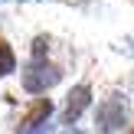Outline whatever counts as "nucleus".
I'll return each mask as SVG.
<instances>
[{
	"label": "nucleus",
	"mask_w": 134,
	"mask_h": 134,
	"mask_svg": "<svg viewBox=\"0 0 134 134\" xmlns=\"http://www.w3.org/2000/svg\"><path fill=\"white\" fill-rule=\"evenodd\" d=\"M95 124L102 134H115L118 128L124 124V102L121 98H105L102 105H98V115H95Z\"/></svg>",
	"instance_id": "nucleus-2"
},
{
	"label": "nucleus",
	"mask_w": 134,
	"mask_h": 134,
	"mask_svg": "<svg viewBox=\"0 0 134 134\" xmlns=\"http://www.w3.org/2000/svg\"><path fill=\"white\" fill-rule=\"evenodd\" d=\"M88 102H92V88H88V85H75V88L69 92V98H65L62 124H75V121H79V115L88 108Z\"/></svg>",
	"instance_id": "nucleus-4"
},
{
	"label": "nucleus",
	"mask_w": 134,
	"mask_h": 134,
	"mask_svg": "<svg viewBox=\"0 0 134 134\" xmlns=\"http://www.w3.org/2000/svg\"><path fill=\"white\" fill-rule=\"evenodd\" d=\"M10 72H16V52L10 49L7 39H0V79L10 75Z\"/></svg>",
	"instance_id": "nucleus-5"
},
{
	"label": "nucleus",
	"mask_w": 134,
	"mask_h": 134,
	"mask_svg": "<svg viewBox=\"0 0 134 134\" xmlns=\"http://www.w3.org/2000/svg\"><path fill=\"white\" fill-rule=\"evenodd\" d=\"M46 52H49V39H46V36H36V39H33V59H43Z\"/></svg>",
	"instance_id": "nucleus-6"
},
{
	"label": "nucleus",
	"mask_w": 134,
	"mask_h": 134,
	"mask_svg": "<svg viewBox=\"0 0 134 134\" xmlns=\"http://www.w3.org/2000/svg\"><path fill=\"white\" fill-rule=\"evenodd\" d=\"M62 79V72L56 69V65H46L43 59H36V62L30 65V69L23 72V88L33 92V95H43L46 88H52V85Z\"/></svg>",
	"instance_id": "nucleus-1"
},
{
	"label": "nucleus",
	"mask_w": 134,
	"mask_h": 134,
	"mask_svg": "<svg viewBox=\"0 0 134 134\" xmlns=\"http://www.w3.org/2000/svg\"><path fill=\"white\" fill-rule=\"evenodd\" d=\"M49 115H52V102H49V98H36V102H33L30 108L23 111V118H20L16 131H20V134H30V131L43 128V124H46V118H49Z\"/></svg>",
	"instance_id": "nucleus-3"
}]
</instances>
